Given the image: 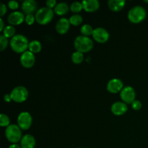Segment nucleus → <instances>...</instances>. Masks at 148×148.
I'll use <instances>...</instances> for the list:
<instances>
[{
  "mask_svg": "<svg viewBox=\"0 0 148 148\" xmlns=\"http://www.w3.org/2000/svg\"><path fill=\"white\" fill-rule=\"evenodd\" d=\"M29 43L27 38L22 34H17L11 38L10 41L11 49L14 52L23 53L28 49Z\"/></svg>",
  "mask_w": 148,
  "mask_h": 148,
  "instance_id": "f257e3e1",
  "label": "nucleus"
},
{
  "mask_svg": "<svg viewBox=\"0 0 148 148\" xmlns=\"http://www.w3.org/2000/svg\"><path fill=\"white\" fill-rule=\"evenodd\" d=\"M74 47L77 51L84 53L90 51L93 47V42L89 37L78 36L74 40Z\"/></svg>",
  "mask_w": 148,
  "mask_h": 148,
  "instance_id": "f03ea898",
  "label": "nucleus"
},
{
  "mask_svg": "<svg viewBox=\"0 0 148 148\" xmlns=\"http://www.w3.org/2000/svg\"><path fill=\"white\" fill-rule=\"evenodd\" d=\"M54 11L47 7H43L38 10L36 12V21L39 25H47L52 20Z\"/></svg>",
  "mask_w": 148,
  "mask_h": 148,
  "instance_id": "7ed1b4c3",
  "label": "nucleus"
},
{
  "mask_svg": "<svg viewBox=\"0 0 148 148\" xmlns=\"http://www.w3.org/2000/svg\"><path fill=\"white\" fill-rule=\"evenodd\" d=\"M5 136L7 140L12 144H16L18 142L21 141L23 137L22 130L17 124H10L6 128Z\"/></svg>",
  "mask_w": 148,
  "mask_h": 148,
  "instance_id": "20e7f679",
  "label": "nucleus"
},
{
  "mask_svg": "<svg viewBox=\"0 0 148 148\" xmlns=\"http://www.w3.org/2000/svg\"><path fill=\"white\" fill-rule=\"evenodd\" d=\"M146 10L143 7L137 5L133 7L128 12V19L131 23L137 24L141 23L146 17Z\"/></svg>",
  "mask_w": 148,
  "mask_h": 148,
  "instance_id": "39448f33",
  "label": "nucleus"
},
{
  "mask_svg": "<svg viewBox=\"0 0 148 148\" xmlns=\"http://www.w3.org/2000/svg\"><path fill=\"white\" fill-rule=\"evenodd\" d=\"M12 100L16 103H23L27 100L28 97V90L24 86H17L12 89L10 92Z\"/></svg>",
  "mask_w": 148,
  "mask_h": 148,
  "instance_id": "423d86ee",
  "label": "nucleus"
},
{
  "mask_svg": "<svg viewBox=\"0 0 148 148\" xmlns=\"http://www.w3.org/2000/svg\"><path fill=\"white\" fill-rule=\"evenodd\" d=\"M17 121V125L22 130H27L31 127L33 118L30 113L27 111H23L19 114Z\"/></svg>",
  "mask_w": 148,
  "mask_h": 148,
  "instance_id": "0eeeda50",
  "label": "nucleus"
},
{
  "mask_svg": "<svg viewBox=\"0 0 148 148\" xmlns=\"http://www.w3.org/2000/svg\"><path fill=\"white\" fill-rule=\"evenodd\" d=\"M120 97L123 102L125 103L126 104H132L135 101V90L131 86L124 87L122 90L120 92Z\"/></svg>",
  "mask_w": 148,
  "mask_h": 148,
  "instance_id": "6e6552de",
  "label": "nucleus"
},
{
  "mask_svg": "<svg viewBox=\"0 0 148 148\" xmlns=\"http://www.w3.org/2000/svg\"><path fill=\"white\" fill-rule=\"evenodd\" d=\"M109 33L103 27H96L94 29L92 38L96 42L100 43H106L109 39Z\"/></svg>",
  "mask_w": 148,
  "mask_h": 148,
  "instance_id": "1a4fd4ad",
  "label": "nucleus"
},
{
  "mask_svg": "<svg viewBox=\"0 0 148 148\" xmlns=\"http://www.w3.org/2000/svg\"><path fill=\"white\" fill-rule=\"evenodd\" d=\"M36 62V57L34 53L30 51H26L23 53L20 56V64L25 68H30L34 65Z\"/></svg>",
  "mask_w": 148,
  "mask_h": 148,
  "instance_id": "9d476101",
  "label": "nucleus"
},
{
  "mask_svg": "<svg viewBox=\"0 0 148 148\" xmlns=\"http://www.w3.org/2000/svg\"><path fill=\"white\" fill-rule=\"evenodd\" d=\"M107 90L111 93H117L120 92L124 88V84L120 79L114 78L109 80L107 83Z\"/></svg>",
  "mask_w": 148,
  "mask_h": 148,
  "instance_id": "9b49d317",
  "label": "nucleus"
},
{
  "mask_svg": "<svg viewBox=\"0 0 148 148\" xmlns=\"http://www.w3.org/2000/svg\"><path fill=\"white\" fill-rule=\"evenodd\" d=\"M25 17L24 15V13L22 12L14 11L10 13V15L8 16L7 20L11 25H19L23 23V21H25Z\"/></svg>",
  "mask_w": 148,
  "mask_h": 148,
  "instance_id": "f8f14e48",
  "label": "nucleus"
},
{
  "mask_svg": "<svg viewBox=\"0 0 148 148\" xmlns=\"http://www.w3.org/2000/svg\"><path fill=\"white\" fill-rule=\"evenodd\" d=\"M38 4L34 0H25L22 3V10L23 13L27 14H33L38 11Z\"/></svg>",
  "mask_w": 148,
  "mask_h": 148,
  "instance_id": "ddd939ff",
  "label": "nucleus"
},
{
  "mask_svg": "<svg viewBox=\"0 0 148 148\" xmlns=\"http://www.w3.org/2000/svg\"><path fill=\"white\" fill-rule=\"evenodd\" d=\"M70 22L66 17H62L58 20L56 24V30L58 33L64 35L69 30L70 27Z\"/></svg>",
  "mask_w": 148,
  "mask_h": 148,
  "instance_id": "4468645a",
  "label": "nucleus"
},
{
  "mask_svg": "<svg viewBox=\"0 0 148 148\" xmlns=\"http://www.w3.org/2000/svg\"><path fill=\"white\" fill-rule=\"evenodd\" d=\"M111 112L116 116H121L125 114L128 110L127 105L121 101H117L111 106Z\"/></svg>",
  "mask_w": 148,
  "mask_h": 148,
  "instance_id": "2eb2a0df",
  "label": "nucleus"
},
{
  "mask_svg": "<svg viewBox=\"0 0 148 148\" xmlns=\"http://www.w3.org/2000/svg\"><path fill=\"white\" fill-rule=\"evenodd\" d=\"M82 4L83 10L88 12H93L100 7V2L98 0H84Z\"/></svg>",
  "mask_w": 148,
  "mask_h": 148,
  "instance_id": "dca6fc26",
  "label": "nucleus"
},
{
  "mask_svg": "<svg viewBox=\"0 0 148 148\" xmlns=\"http://www.w3.org/2000/svg\"><path fill=\"white\" fill-rule=\"evenodd\" d=\"M20 146L21 148H34L36 146L35 137L31 134H25L21 139Z\"/></svg>",
  "mask_w": 148,
  "mask_h": 148,
  "instance_id": "f3484780",
  "label": "nucleus"
},
{
  "mask_svg": "<svg viewBox=\"0 0 148 148\" xmlns=\"http://www.w3.org/2000/svg\"><path fill=\"white\" fill-rule=\"evenodd\" d=\"M125 3L124 0H109L108 1V6L111 11L119 12L124 8Z\"/></svg>",
  "mask_w": 148,
  "mask_h": 148,
  "instance_id": "a211bd4d",
  "label": "nucleus"
},
{
  "mask_svg": "<svg viewBox=\"0 0 148 148\" xmlns=\"http://www.w3.org/2000/svg\"><path fill=\"white\" fill-rule=\"evenodd\" d=\"M53 11L58 15H64L69 11V6L66 2H60L56 4Z\"/></svg>",
  "mask_w": 148,
  "mask_h": 148,
  "instance_id": "6ab92c4d",
  "label": "nucleus"
},
{
  "mask_svg": "<svg viewBox=\"0 0 148 148\" xmlns=\"http://www.w3.org/2000/svg\"><path fill=\"white\" fill-rule=\"evenodd\" d=\"M42 45L40 42L38 40H33L30 41L28 46V49L30 52L35 53H38L41 51Z\"/></svg>",
  "mask_w": 148,
  "mask_h": 148,
  "instance_id": "aec40b11",
  "label": "nucleus"
},
{
  "mask_svg": "<svg viewBox=\"0 0 148 148\" xmlns=\"http://www.w3.org/2000/svg\"><path fill=\"white\" fill-rule=\"evenodd\" d=\"M93 31L94 29L92 28V26L89 24L83 25L80 28V32L81 33H82V36H87V37H89L90 36H92Z\"/></svg>",
  "mask_w": 148,
  "mask_h": 148,
  "instance_id": "412c9836",
  "label": "nucleus"
},
{
  "mask_svg": "<svg viewBox=\"0 0 148 148\" xmlns=\"http://www.w3.org/2000/svg\"><path fill=\"white\" fill-rule=\"evenodd\" d=\"M6 38H12L15 36V28L14 26L11 25H7L5 26L4 30H3V34Z\"/></svg>",
  "mask_w": 148,
  "mask_h": 148,
  "instance_id": "4be33fe9",
  "label": "nucleus"
},
{
  "mask_svg": "<svg viewBox=\"0 0 148 148\" xmlns=\"http://www.w3.org/2000/svg\"><path fill=\"white\" fill-rule=\"evenodd\" d=\"M71 59H72V62H73L74 64H81L82 62H83L84 55L83 53H81V52L77 51H75L72 54Z\"/></svg>",
  "mask_w": 148,
  "mask_h": 148,
  "instance_id": "5701e85b",
  "label": "nucleus"
},
{
  "mask_svg": "<svg viewBox=\"0 0 148 148\" xmlns=\"http://www.w3.org/2000/svg\"><path fill=\"white\" fill-rule=\"evenodd\" d=\"M69 22H70V24L74 26L79 25L82 23V21H83L82 17L79 14H73V15H72L69 17Z\"/></svg>",
  "mask_w": 148,
  "mask_h": 148,
  "instance_id": "b1692460",
  "label": "nucleus"
},
{
  "mask_svg": "<svg viewBox=\"0 0 148 148\" xmlns=\"http://www.w3.org/2000/svg\"><path fill=\"white\" fill-rule=\"evenodd\" d=\"M82 9H83L82 4V2H79V1H75L70 5V10L75 14L79 13L82 11Z\"/></svg>",
  "mask_w": 148,
  "mask_h": 148,
  "instance_id": "393cba45",
  "label": "nucleus"
},
{
  "mask_svg": "<svg viewBox=\"0 0 148 148\" xmlns=\"http://www.w3.org/2000/svg\"><path fill=\"white\" fill-rule=\"evenodd\" d=\"M0 125L1 127L6 128L10 125V119L8 116L4 114H1L0 115Z\"/></svg>",
  "mask_w": 148,
  "mask_h": 148,
  "instance_id": "a878e982",
  "label": "nucleus"
},
{
  "mask_svg": "<svg viewBox=\"0 0 148 148\" xmlns=\"http://www.w3.org/2000/svg\"><path fill=\"white\" fill-rule=\"evenodd\" d=\"M8 38H6L4 35H1L0 36V51H3L4 49H7V46H8Z\"/></svg>",
  "mask_w": 148,
  "mask_h": 148,
  "instance_id": "bb28decb",
  "label": "nucleus"
},
{
  "mask_svg": "<svg viewBox=\"0 0 148 148\" xmlns=\"http://www.w3.org/2000/svg\"><path fill=\"white\" fill-rule=\"evenodd\" d=\"M25 21L27 23V25H32L35 23V21H36V17L32 14H27V15L25 16Z\"/></svg>",
  "mask_w": 148,
  "mask_h": 148,
  "instance_id": "cd10ccee",
  "label": "nucleus"
},
{
  "mask_svg": "<svg viewBox=\"0 0 148 148\" xmlns=\"http://www.w3.org/2000/svg\"><path fill=\"white\" fill-rule=\"evenodd\" d=\"M142 106H143L142 103L140 102V101H137V100H135V101L132 103V107L133 109L135 110V111H139V110L141 109Z\"/></svg>",
  "mask_w": 148,
  "mask_h": 148,
  "instance_id": "c85d7f7f",
  "label": "nucleus"
},
{
  "mask_svg": "<svg viewBox=\"0 0 148 148\" xmlns=\"http://www.w3.org/2000/svg\"><path fill=\"white\" fill-rule=\"evenodd\" d=\"M8 7L11 10H17L19 7V3L17 2V1H14V0H11L8 2V4H7Z\"/></svg>",
  "mask_w": 148,
  "mask_h": 148,
  "instance_id": "c756f323",
  "label": "nucleus"
},
{
  "mask_svg": "<svg viewBox=\"0 0 148 148\" xmlns=\"http://www.w3.org/2000/svg\"><path fill=\"white\" fill-rule=\"evenodd\" d=\"M7 8L6 4H4V3H1V4H0V16H1V17L4 16V14L7 13Z\"/></svg>",
  "mask_w": 148,
  "mask_h": 148,
  "instance_id": "7c9ffc66",
  "label": "nucleus"
},
{
  "mask_svg": "<svg viewBox=\"0 0 148 148\" xmlns=\"http://www.w3.org/2000/svg\"><path fill=\"white\" fill-rule=\"evenodd\" d=\"M46 7L50 9H52L54 8L57 4H56V0H48V1H46Z\"/></svg>",
  "mask_w": 148,
  "mask_h": 148,
  "instance_id": "2f4dec72",
  "label": "nucleus"
},
{
  "mask_svg": "<svg viewBox=\"0 0 148 148\" xmlns=\"http://www.w3.org/2000/svg\"><path fill=\"white\" fill-rule=\"evenodd\" d=\"M4 100L5 102H10L11 101H12V98H11V95H10V94H6V95H4Z\"/></svg>",
  "mask_w": 148,
  "mask_h": 148,
  "instance_id": "473e14b6",
  "label": "nucleus"
},
{
  "mask_svg": "<svg viewBox=\"0 0 148 148\" xmlns=\"http://www.w3.org/2000/svg\"><path fill=\"white\" fill-rule=\"evenodd\" d=\"M4 27H4V20H3V19L1 18L0 19V31L3 32Z\"/></svg>",
  "mask_w": 148,
  "mask_h": 148,
  "instance_id": "72a5a7b5",
  "label": "nucleus"
},
{
  "mask_svg": "<svg viewBox=\"0 0 148 148\" xmlns=\"http://www.w3.org/2000/svg\"><path fill=\"white\" fill-rule=\"evenodd\" d=\"M9 148H21V146H20L19 145H17V143H16V144L10 145Z\"/></svg>",
  "mask_w": 148,
  "mask_h": 148,
  "instance_id": "f704fd0d",
  "label": "nucleus"
},
{
  "mask_svg": "<svg viewBox=\"0 0 148 148\" xmlns=\"http://www.w3.org/2000/svg\"><path fill=\"white\" fill-rule=\"evenodd\" d=\"M145 1V2H146V3H148V1H146V0H145V1Z\"/></svg>",
  "mask_w": 148,
  "mask_h": 148,
  "instance_id": "c9c22d12",
  "label": "nucleus"
}]
</instances>
